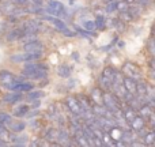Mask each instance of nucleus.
Instances as JSON below:
<instances>
[{
    "label": "nucleus",
    "mask_w": 155,
    "mask_h": 147,
    "mask_svg": "<svg viewBox=\"0 0 155 147\" xmlns=\"http://www.w3.org/2000/svg\"><path fill=\"white\" fill-rule=\"evenodd\" d=\"M46 71H48L46 65L29 62V64L25 65L22 75L25 78H29V79H44V78H46Z\"/></svg>",
    "instance_id": "obj_1"
},
{
    "label": "nucleus",
    "mask_w": 155,
    "mask_h": 147,
    "mask_svg": "<svg viewBox=\"0 0 155 147\" xmlns=\"http://www.w3.org/2000/svg\"><path fill=\"white\" fill-rule=\"evenodd\" d=\"M104 105L106 106L107 110L112 112V115H114V113H117L121 110L120 98L116 97V94H110V93L104 94Z\"/></svg>",
    "instance_id": "obj_2"
},
{
    "label": "nucleus",
    "mask_w": 155,
    "mask_h": 147,
    "mask_svg": "<svg viewBox=\"0 0 155 147\" xmlns=\"http://www.w3.org/2000/svg\"><path fill=\"white\" fill-rule=\"evenodd\" d=\"M42 53H33V52H25L23 55H15V56L11 57V60L15 63H29V62H35V60H40Z\"/></svg>",
    "instance_id": "obj_3"
},
{
    "label": "nucleus",
    "mask_w": 155,
    "mask_h": 147,
    "mask_svg": "<svg viewBox=\"0 0 155 147\" xmlns=\"http://www.w3.org/2000/svg\"><path fill=\"white\" fill-rule=\"evenodd\" d=\"M123 72L127 75V76L132 78V79H140L142 78V71H140V68L137 67L136 64H134V63H125L123 67Z\"/></svg>",
    "instance_id": "obj_4"
},
{
    "label": "nucleus",
    "mask_w": 155,
    "mask_h": 147,
    "mask_svg": "<svg viewBox=\"0 0 155 147\" xmlns=\"http://www.w3.org/2000/svg\"><path fill=\"white\" fill-rule=\"evenodd\" d=\"M67 106L75 116H80L83 113V108H82V105H80V102H79V99L78 98L68 97L67 98Z\"/></svg>",
    "instance_id": "obj_5"
},
{
    "label": "nucleus",
    "mask_w": 155,
    "mask_h": 147,
    "mask_svg": "<svg viewBox=\"0 0 155 147\" xmlns=\"http://www.w3.org/2000/svg\"><path fill=\"white\" fill-rule=\"evenodd\" d=\"M46 11L54 16H61L63 14H64V5H63L60 2L52 0V2H49V5L46 7Z\"/></svg>",
    "instance_id": "obj_6"
},
{
    "label": "nucleus",
    "mask_w": 155,
    "mask_h": 147,
    "mask_svg": "<svg viewBox=\"0 0 155 147\" xmlns=\"http://www.w3.org/2000/svg\"><path fill=\"white\" fill-rule=\"evenodd\" d=\"M23 51L25 52H33V53H41V52L44 51V45L41 42H38L37 40L29 41V42H25Z\"/></svg>",
    "instance_id": "obj_7"
},
{
    "label": "nucleus",
    "mask_w": 155,
    "mask_h": 147,
    "mask_svg": "<svg viewBox=\"0 0 155 147\" xmlns=\"http://www.w3.org/2000/svg\"><path fill=\"white\" fill-rule=\"evenodd\" d=\"M23 29L29 33H37L42 29V25L37 19H30V21H26L23 23Z\"/></svg>",
    "instance_id": "obj_8"
},
{
    "label": "nucleus",
    "mask_w": 155,
    "mask_h": 147,
    "mask_svg": "<svg viewBox=\"0 0 155 147\" xmlns=\"http://www.w3.org/2000/svg\"><path fill=\"white\" fill-rule=\"evenodd\" d=\"M18 10H19L18 4H15V3H12V2H5L4 4H2V7H0V11L8 16L12 15V14L16 12Z\"/></svg>",
    "instance_id": "obj_9"
},
{
    "label": "nucleus",
    "mask_w": 155,
    "mask_h": 147,
    "mask_svg": "<svg viewBox=\"0 0 155 147\" xmlns=\"http://www.w3.org/2000/svg\"><path fill=\"white\" fill-rule=\"evenodd\" d=\"M123 85L129 94H136V80L135 79H132V78H129V76H125L123 79Z\"/></svg>",
    "instance_id": "obj_10"
},
{
    "label": "nucleus",
    "mask_w": 155,
    "mask_h": 147,
    "mask_svg": "<svg viewBox=\"0 0 155 147\" xmlns=\"http://www.w3.org/2000/svg\"><path fill=\"white\" fill-rule=\"evenodd\" d=\"M129 124H131V128L134 129V131H140V129L144 128V125H146V119L143 117V116H135L134 120Z\"/></svg>",
    "instance_id": "obj_11"
},
{
    "label": "nucleus",
    "mask_w": 155,
    "mask_h": 147,
    "mask_svg": "<svg viewBox=\"0 0 155 147\" xmlns=\"http://www.w3.org/2000/svg\"><path fill=\"white\" fill-rule=\"evenodd\" d=\"M91 101H94L97 105H101L104 104V94H102L101 89H93L91 91V97H90Z\"/></svg>",
    "instance_id": "obj_12"
},
{
    "label": "nucleus",
    "mask_w": 155,
    "mask_h": 147,
    "mask_svg": "<svg viewBox=\"0 0 155 147\" xmlns=\"http://www.w3.org/2000/svg\"><path fill=\"white\" fill-rule=\"evenodd\" d=\"M15 80V76L10 72V71H0V83L3 86L8 85V83L14 82Z\"/></svg>",
    "instance_id": "obj_13"
},
{
    "label": "nucleus",
    "mask_w": 155,
    "mask_h": 147,
    "mask_svg": "<svg viewBox=\"0 0 155 147\" xmlns=\"http://www.w3.org/2000/svg\"><path fill=\"white\" fill-rule=\"evenodd\" d=\"M29 110H30V108L27 106V105H18V106H14L12 115L15 116V117H22V116L27 115Z\"/></svg>",
    "instance_id": "obj_14"
},
{
    "label": "nucleus",
    "mask_w": 155,
    "mask_h": 147,
    "mask_svg": "<svg viewBox=\"0 0 155 147\" xmlns=\"http://www.w3.org/2000/svg\"><path fill=\"white\" fill-rule=\"evenodd\" d=\"M26 33V30L22 27V29H14L12 32L10 33V34L7 35V40L8 41H15V40H19V38L22 37V35Z\"/></svg>",
    "instance_id": "obj_15"
},
{
    "label": "nucleus",
    "mask_w": 155,
    "mask_h": 147,
    "mask_svg": "<svg viewBox=\"0 0 155 147\" xmlns=\"http://www.w3.org/2000/svg\"><path fill=\"white\" fill-rule=\"evenodd\" d=\"M109 135H110V138H112L113 140L120 142V140H121V135H123V129H121L120 127H112Z\"/></svg>",
    "instance_id": "obj_16"
},
{
    "label": "nucleus",
    "mask_w": 155,
    "mask_h": 147,
    "mask_svg": "<svg viewBox=\"0 0 155 147\" xmlns=\"http://www.w3.org/2000/svg\"><path fill=\"white\" fill-rule=\"evenodd\" d=\"M136 94L139 97H144L148 94V86L146 83H136Z\"/></svg>",
    "instance_id": "obj_17"
},
{
    "label": "nucleus",
    "mask_w": 155,
    "mask_h": 147,
    "mask_svg": "<svg viewBox=\"0 0 155 147\" xmlns=\"http://www.w3.org/2000/svg\"><path fill=\"white\" fill-rule=\"evenodd\" d=\"M4 102H8V104H14V102H18L22 99V95L19 93H11L8 94V95H5L4 98Z\"/></svg>",
    "instance_id": "obj_18"
},
{
    "label": "nucleus",
    "mask_w": 155,
    "mask_h": 147,
    "mask_svg": "<svg viewBox=\"0 0 155 147\" xmlns=\"http://www.w3.org/2000/svg\"><path fill=\"white\" fill-rule=\"evenodd\" d=\"M76 142H78V145L79 146H84V147L90 146V143L87 142L86 136L82 134V129H79V132H78V129H76Z\"/></svg>",
    "instance_id": "obj_19"
},
{
    "label": "nucleus",
    "mask_w": 155,
    "mask_h": 147,
    "mask_svg": "<svg viewBox=\"0 0 155 147\" xmlns=\"http://www.w3.org/2000/svg\"><path fill=\"white\" fill-rule=\"evenodd\" d=\"M46 19H48V21H51L52 23H53L59 30H61V32L67 30V26H65L64 22H61L60 19H57V18H52V16H46Z\"/></svg>",
    "instance_id": "obj_20"
},
{
    "label": "nucleus",
    "mask_w": 155,
    "mask_h": 147,
    "mask_svg": "<svg viewBox=\"0 0 155 147\" xmlns=\"http://www.w3.org/2000/svg\"><path fill=\"white\" fill-rule=\"evenodd\" d=\"M155 143V134L153 131L148 132V134H144L143 136V145H148V146H153Z\"/></svg>",
    "instance_id": "obj_21"
},
{
    "label": "nucleus",
    "mask_w": 155,
    "mask_h": 147,
    "mask_svg": "<svg viewBox=\"0 0 155 147\" xmlns=\"http://www.w3.org/2000/svg\"><path fill=\"white\" fill-rule=\"evenodd\" d=\"M114 75H116V70H114V68H112V67H106V68H104V71H102V75H101V76L107 78V79L113 80Z\"/></svg>",
    "instance_id": "obj_22"
},
{
    "label": "nucleus",
    "mask_w": 155,
    "mask_h": 147,
    "mask_svg": "<svg viewBox=\"0 0 155 147\" xmlns=\"http://www.w3.org/2000/svg\"><path fill=\"white\" fill-rule=\"evenodd\" d=\"M135 116H136V113H135V110L132 109V108H128V109H125L123 112V117H125V120L128 121V123H131V121L134 120Z\"/></svg>",
    "instance_id": "obj_23"
},
{
    "label": "nucleus",
    "mask_w": 155,
    "mask_h": 147,
    "mask_svg": "<svg viewBox=\"0 0 155 147\" xmlns=\"http://www.w3.org/2000/svg\"><path fill=\"white\" fill-rule=\"evenodd\" d=\"M57 74L61 78H68L71 75V70L68 65H60V67L57 68Z\"/></svg>",
    "instance_id": "obj_24"
},
{
    "label": "nucleus",
    "mask_w": 155,
    "mask_h": 147,
    "mask_svg": "<svg viewBox=\"0 0 155 147\" xmlns=\"http://www.w3.org/2000/svg\"><path fill=\"white\" fill-rule=\"evenodd\" d=\"M132 140H134L132 132L131 131H123V135H121V140H120V142H123L124 145H125V143H131Z\"/></svg>",
    "instance_id": "obj_25"
},
{
    "label": "nucleus",
    "mask_w": 155,
    "mask_h": 147,
    "mask_svg": "<svg viewBox=\"0 0 155 147\" xmlns=\"http://www.w3.org/2000/svg\"><path fill=\"white\" fill-rule=\"evenodd\" d=\"M11 129H12L14 132H21V131H23L25 129V123H22V121H18V123H12V121H11Z\"/></svg>",
    "instance_id": "obj_26"
},
{
    "label": "nucleus",
    "mask_w": 155,
    "mask_h": 147,
    "mask_svg": "<svg viewBox=\"0 0 155 147\" xmlns=\"http://www.w3.org/2000/svg\"><path fill=\"white\" fill-rule=\"evenodd\" d=\"M129 7V4L127 3V0H124V2H116V10L121 11V12H124V11H127Z\"/></svg>",
    "instance_id": "obj_27"
},
{
    "label": "nucleus",
    "mask_w": 155,
    "mask_h": 147,
    "mask_svg": "<svg viewBox=\"0 0 155 147\" xmlns=\"http://www.w3.org/2000/svg\"><path fill=\"white\" fill-rule=\"evenodd\" d=\"M44 97V93L42 91H33V93H30L29 95H27V98L29 99H40Z\"/></svg>",
    "instance_id": "obj_28"
},
{
    "label": "nucleus",
    "mask_w": 155,
    "mask_h": 147,
    "mask_svg": "<svg viewBox=\"0 0 155 147\" xmlns=\"http://www.w3.org/2000/svg\"><path fill=\"white\" fill-rule=\"evenodd\" d=\"M83 26H84V29L88 30V32H94V30H95V23H94L93 21H86L84 23H83Z\"/></svg>",
    "instance_id": "obj_29"
},
{
    "label": "nucleus",
    "mask_w": 155,
    "mask_h": 147,
    "mask_svg": "<svg viewBox=\"0 0 155 147\" xmlns=\"http://www.w3.org/2000/svg\"><path fill=\"white\" fill-rule=\"evenodd\" d=\"M12 121V119H11L10 115H7V113H0V123L5 124V123H11Z\"/></svg>",
    "instance_id": "obj_30"
},
{
    "label": "nucleus",
    "mask_w": 155,
    "mask_h": 147,
    "mask_svg": "<svg viewBox=\"0 0 155 147\" xmlns=\"http://www.w3.org/2000/svg\"><path fill=\"white\" fill-rule=\"evenodd\" d=\"M94 23H95V29H104L105 19L102 18V16H98V18H97V22H94Z\"/></svg>",
    "instance_id": "obj_31"
},
{
    "label": "nucleus",
    "mask_w": 155,
    "mask_h": 147,
    "mask_svg": "<svg viewBox=\"0 0 155 147\" xmlns=\"http://www.w3.org/2000/svg\"><path fill=\"white\" fill-rule=\"evenodd\" d=\"M27 12H35V14H41L42 12V8L40 7V5H30L29 8H27Z\"/></svg>",
    "instance_id": "obj_32"
},
{
    "label": "nucleus",
    "mask_w": 155,
    "mask_h": 147,
    "mask_svg": "<svg viewBox=\"0 0 155 147\" xmlns=\"http://www.w3.org/2000/svg\"><path fill=\"white\" fill-rule=\"evenodd\" d=\"M114 26L117 27L120 32H124V30H125V25L123 23V19H116V21H114Z\"/></svg>",
    "instance_id": "obj_33"
},
{
    "label": "nucleus",
    "mask_w": 155,
    "mask_h": 147,
    "mask_svg": "<svg viewBox=\"0 0 155 147\" xmlns=\"http://www.w3.org/2000/svg\"><path fill=\"white\" fill-rule=\"evenodd\" d=\"M27 140L26 136H21V138H12V142L15 143V145H25Z\"/></svg>",
    "instance_id": "obj_34"
},
{
    "label": "nucleus",
    "mask_w": 155,
    "mask_h": 147,
    "mask_svg": "<svg viewBox=\"0 0 155 147\" xmlns=\"http://www.w3.org/2000/svg\"><path fill=\"white\" fill-rule=\"evenodd\" d=\"M106 11L107 12H112V11H116V2L114 0H110L106 5Z\"/></svg>",
    "instance_id": "obj_35"
},
{
    "label": "nucleus",
    "mask_w": 155,
    "mask_h": 147,
    "mask_svg": "<svg viewBox=\"0 0 155 147\" xmlns=\"http://www.w3.org/2000/svg\"><path fill=\"white\" fill-rule=\"evenodd\" d=\"M12 3H15V4H18V5H25L29 0H11Z\"/></svg>",
    "instance_id": "obj_36"
},
{
    "label": "nucleus",
    "mask_w": 155,
    "mask_h": 147,
    "mask_svg": "<svg viewBox=\"0 0 155 147\" xmlns=\"http://www.w3.org/2000/svg\"><path fill=\"white\" fill-rule=\"evenodd\" d=\"M136 3L140 5H148L151 3V0H136Z\"/></svg>",
    "instance_id": "obj_37"
},
{
    "label": "nucleus",
    "mask_w": 155,
    "mask_h": 147,
    "mask_svg": "<svg viewBox=\"0 0 155 147\" xmlns=\"http://www.w3.org/2000/svg\"><path fill=\"white\" fill-rule=\"evenodd\" d=\"M148 48H150V53L154 55V41H153V40H151L150 44H148Z\"/></svg>",
    "instance_id": "obj_38"
},
{
    "label": "nucleus",
    "mask_w": 155,
    "mask_h": 147,
    "mask_svg": "<svg viewBox=\"0 0 155 147\" xmlns=\"http://www.w3.org/2000/svg\"><path fill=\"white\" fill-rule=\"evenodd\" d=\"M4 129H5L4 124H3V123H0V132H3V131H4Z\"/></svg>",
    "instance_id": "obj_39"
},
{
    "label": "nucleus",
    "mask_w": 155,
    "mask_h": 147,
    "mask_svg": "<svg viewBox=\"0 0 155 147\" xmlns=\"http://www.w3.org/2000/svg\"><path fill=\"white\" fill-rule=\"evenodd\" d=\"M0 146H5V140L0 139Z\"/></svg>",
    "instance_id": "obj_40"
},
{
    "label": "nucleus",
    "mask_w": 155,
    "mask_h": 147,
    "mask_svg": "<svg viewBox=\"0 0 155 147\" xmlns=\"http://www.w3.org/2000/svg\"><path fill=\"white\" fill-rule=\"evenodd\" d=\"M107 2H110V0H107Z\"/></svg>",
    "instance_id": "obj_41"
}]
</instances>
